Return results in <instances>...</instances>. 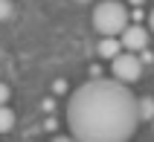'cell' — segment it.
I'll return each mask as SVG.
<instances>
[{
  "instance_id": "obj_1",
  "label": "cell",
  "mask_w": 154,
  "mask_h": 142,
  "mask_svg": "<svg viewBox=\"0 0 154 142\" xmlns=\"http://www.w3.org/2000/svg\"><path fill=\"white\" fill-rule=\"evenodd\" d=\"M67 125L76 142H128L140 125L137 99L116 78H90L70 96Z\"/></svg>"
},
{
  "instance_id": "obj_2",
  "label": "cell",
  "mask_w": 154,
  "mask_h": 142,
  "mask_svg": "<svg viewBox=\"0 0 154 142\" xmlns=\"http://www.w3.org/2000/svg\"><path fill=\"white\" fill-rule=\"evenodd\" d=\"M128 9L122 6L119 0H102L93 9V26L99 35H119L128 26Z\"/></svg>"
},
{
  "instance_id": "obj_3",
  "label": "cell",
  "mask_w": 154,
  "mask_h": 142,
  "mask_svg": "<svg viewBox=\"0 0 154 142\" xmlns=\"http://www.w3.org/2000/svg\"><path fill=\"white\" fill-rule=\"evenodd\" d=\"M111 73H113V78L116 81H122V84H134V81H140V75H143V61L137 58V52H116L111 58Z\"/></svg>"
},
{
  "instance_id": "obj_4",
  "label": "cell",
  "mask_w": 154,
  "mask_h": 142,
  "mask_svg": "<svg viewBox=\"0 0 154 142\" xmlns=\"http://www.w3.org/2000/svg\"><path fill=\"white\" fill-rule=\"evenodd\" d=\"M119 35H122L119 38L122 50H128V52H140V50L148 47V29H143L140 23H128Z\"/></svg>"
},
{
  "instance_id": "obj_5",
  "label": "cell",
  "mask_w": 154,
  "mask_h": 142,
  "mask_svg": "<svg viewBox=\"0 0 154 142\" xmlns=\"http://www.w3.org/2000/svg\"><path fill=\"white\" fill-rule=\"evenodd\" d=\"M116 52H122L119 38H116V35H105V38H102V44H99V55H102L105 61H111Z\"/></svg>"
},
{
  "instance_id": "obj_6",
  "label": "cell",
  "mask_w": 154,
  "mask_h": 142,
  "mask_svg": "<svg viewBox=\"0 0 154 142\" xmlns=\"http://www.w3.org/2000/svg\"><path fill=\"white\" fill-rule=\"evenodd\" d=\"M12 128H15V110L0 104V134H9Z\"/></svg>"
},
{
  "instance_id": "obj_7",
  "label": "cell",
  "mask_w": 154,
  "mask_h": 142,
  "mask_svg": "<svg viewBox=\"0 0 154 142\" xmlns=\"http://www.w3.org/2000/svg\"><path fill=\"white\" fill-rule=\"evenodd\" d=\"M137 113H140V119H151L154 116V99L151 96H146V99L137 101Z\"/></svg>"
},
{
  "instance_id": "obj_8",
  "label": "cell",
  "mask_w": 154,
  "mask_h": 142,
  "mask_svg": "<svg viewBox=\"0 0 154 142\" xmlns=\"http://www.w3.org/2000/svg\"><path fill=\"white\" fill-rule=\"evenodd\" d=\"M9 15H12V3L9 0H0V20H6Z\"/></svg>"
},
{
  "instance_id": "obj_9",
  "label": "cell",
  "mask_w": 154,
  "mask_h": 142,
  "mask_svg": "<svg viewBox=\"0 0 154 142\" xmlns=\"http://www.w3.org/2000/svg\"><path fill=\"white\" fill-rule=\"evenodd\" d=\"M9 96H12V90H9L6 84H0V104H6V101H9Z\"/></svg>"
},
{
  "instance_id": "obj_10",
  "label": "cell",
  "mask_w": 154,
  "mask_h": 142,
  "mask_svg": "<svg viewBox=\"0 0 154 142\" xmlns=\"http://www.w3.org/2000/svg\"><path fill=\"white\" fill-rule=\"evenodd\" d=\"M128 17H134V23H140V20H143V17H146V12H143V9H134V12H128Z\"/></svg>"
},
{
  "instance_id": "obj_11",
  "label": "cell",
  "mask_w": 154,
  "mask_h": 142,
  "mask_svg": "<svg viewBox=\"0 0 154 142\" xmlns=\"http://www.w3.org/2000/svg\"><path fill=\"white\" fill-rule=\"evenodd\" d=\"M140 52H143V58H140V61H143V64H151V61H154V55H151V52H148V50H140Z\"/></svg>"
},
{
  "instance_id": "obj_12",
  "label": "cell",
  "mask_w": 154,
  "mask_h": 142,
  "mask_svg": "<svg viewBox=\"0 0 154 142\" xmlns=\"http://www.w3.org/2000/svg\"><path fill=\"white\" fill-rule=\"evenodd\" d=\"M52 90H55V93H64V90H67V84H64V81H55V84H52Z\"/></svg>"
},
{
  "instance_id": "obj_13",
  "label": "cell",
  "mask_w": 154,
  "mask_h": 142,
  "mask_svg": "<svg viewBox=\"0 0 154 142\" xmlns=\"http://www.w3.org/2000/svg\"><path fill=\"white\" fill-rule=\"evenodd\" d=\"M148 29H151V32H154V9H151V12H148Z\"/></svg>"
},
{
  "instance_id": "obj_14",
  "label": "cell",
  "mask_w": 154,
  "mask_h": 142,
  "mask_svg": "<svg viewBox=\"0 0 154 142\" xmlns=\"http://www.w3.org/2000/svg\"><path fill=\"white\" fill-rule=\"evenodd\" d=\"M52 142H76V139H73V136H55Z\"/></svg>"
},
{
  "instance_id": "obj_15",
  "label": "cell",
  "mask_w": 154,
  "mask_h": 142,
  "mask_svg": "<svg viewBox=\"0 0 154 142\" xmlns=\"http://www.w3.org/2000/svg\"><path fill=\"white\" fill-rule=\"evenodd\" d=\"M128 3H134V6H143V3H146V0H128Z\"/></svg>"
},
{
  "instance_id": "obj_16",
  "label": "cell",
  "mask_w": 154,
  "mask_h": 142,
  "mask_svg": "<svg viewBox=\"0 0 154 142\" xmlns=\"http://www.w3.org/2000/svg\"><path fill=\"white\" fill-rule=\"evenodd\" d=\"M79 3H90V0H79Z\"/></svg>"
},
{
  "instance_id": "obj_17",
  "label": "cell",
  "mask_w": 154,
  "mask_h": 142,
  "mask_svg": "<svg viewBox=\"0 0 154 142\" xmlns=\"http://www.w3.org/2000/svg\"><path fill=\"white\" fill-rule=\"evenodd\" d=\"M151 125H154V116H151Z\"/></svg>"
}]
</instances>
